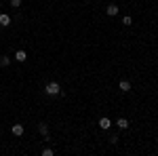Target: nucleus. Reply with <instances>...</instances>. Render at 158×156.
Listing matches in <instances>:
<instances>
[{
    "instance_id": "6e6552de",
    "label": "nucleus",
    "mask_w": 158,
    "mask_h": 156,
    "mask_svg": "<svg viewBox=\"0 0 158 156\" xmlns=\"http://www.w3.org/2000/svg\"><path fill=\"white\" fill-rule=\"evenodd\" d=\"M106 13H108L110 17H114V15H118V6H116V4H108V9H106Z\"/></svg>"
},
{
    "instance_id": "39448f33",
    "label": "nucleus",
    "mask_w": 158,
    "mask_h": 156,
    "mask_svg": "<svg viewBox=\"0 0 158 156\" xmlns=\"http://www.w3.org/2000/svg\"><path fill=\"white\" fill-rule=\"evenodd\" d=\"M0 25H2V27H6V25H11V17H9L6 13H0Z\"/></svg>"
},
{
    "instance_id": "0eeeda50",
    "label": "nucleus",
    "mask_w": 158,
    "mask_h": 156,
    "mask_svg": "<svg viewBox=\"0 0 158 156\" xmlns=\"http://www.w3.org/2000/svg\"><path fill=\"white\" fill-rule=\"evenodd\" d=\"M38 131L42 133V137L47 139V137H49V124H44V122H40V124H38Z\"/></svg>"
},
{
    "instance_id": "423d86ee",
    "label": "nucleus",
    "mask_w": 158,
    "mask_h": 156,
    "mask_svg": "<svg viewBox=\"0 0 158 156\" xmlns=\"http://www.w3.org/2000/svg\"><path fill=\"white\" fill-rule=\"evenodd\" d=\"M25 59H27V53H25V51H17V53H15V61L23 63Z\"/></svg>"
},
{
    "instance_id": "20e7f679",
    "label": "nucleus",
    "mask_w": 158,
    "mask_h": 156,
    "mask_svg": "<svg viewBox=\"0 0 158 156\" xmlns=\"http://www.w3.org/2000/svg\"><path fill=\"white\" fill-rule=\"evenodd\" d=\"M118 89H120L122 93H129V91H131V82H129V80H120V82H118Z\"/></svg>"
},
{
    "instance_id": "f257e3e1",
    "label": "nucleus",
    "mask_w": 158,
    "mask_h": 156,
    "mask_svg": "<svg viewBox=\"0 0 158 156\" xmlns=\"http://www.w3.org/2000/svg\"><path fill=\"white\" fill-rule=\"evenodd\" d=\"M44 93H47V95H51V97L59 95V93H61V86H59V82H55V80L47 82V86H44Z\"/></svg>"
},
{
    "instance_id": "9d476101",
    "label": "nucleus",
    "mask_w": 158,
    "mask_h": 156,
    "mask_svg": "<svg viewBox=\"0 0 158 156\" xmlns=\"http://www.w3.org/2000/svg\"><path fill=\"white\" fill-rule=\"evenodd\" d=\"M9 63H11V57H6V55H2V57H0V65H2V68H6Z\"/></svg>"
},
{
    "instance_id": "f03ea898",
    "label": "nucleus",
    "mask_w": 158,
    "mask_h": 156,
    "mask_svg": "<svg viewBox=\"0 0 158 156\" xmlns=\"http://www.w3.org/2000/svg\"><path fill=\"white\" fill-rule=\"evenodd\" d=\"M23 131H25L23 124H13V127H11V133L15 135V137H21V135H23Z\"/></svg>"
},
{
    "instance_id": "1a4fd4ad",
    "label": "nucleus",
    "mask_w": 158,
    "mask_h": 156,
    "mask_svg": "<svg viewBox=\"0 0 158 156\" xmlns=\"http://www.w3.org/2000/svg\"><path fill=\"white\" fill-rule=\"evenodd\" d=\"M116 124H118V129H129V120L127 118H118Z\"/></svg>"
},
{
    "instance_id": "f8f14e48",
    "label": "nucleus",
    "mask_w": 158,
    "mask_h": 156,
    "mask_svg": "<svg viewBox=\"0 0 158 156\" xmlns=\"http://www.w3.org/2000/svg\"><path fill=\"white\" fill-rule=\"evenodd\" d=\"M53 154H55V152H53L51 148H44V150H42V156H53Z\"/></svg>"
},
{
    "instance_id": "ddd939ff",
    "label": "nucleus",
    "mask_w": 158,
    "mask_h": 156,
    "mask_svg": "<svg viewBox=\"0 0 158 156\" xmlns=\"http://www.w3.org/2000/svg\"><path fill=\"white\" fill-rule=\"evenodd\" d=\"M11 6H13V9H17V6H21V0H11Z\"/></svg>"
},
{
    "instance_id": "9b49d317",
    "label": "nucleus",
    "mask_w": 158,
    "mask_h": 156,
    "mask_svg": "<svg viewBox=\"0 0 158 156\" xmlns=\"http://www.w3.org/2000/svg\"><path fill=\"white\" fill-rule=\"evenodd\" d=\"M131 23H133V19H131L129 15H127V17H122V25H131Z\"/></svg>"
},
{
    "instance_id": "7ed1b4c3",
    "label": "nucleus",
    "mask_w": 158,
    "mask_h": 156,
    "mask_svg": "<svg viewBox=\"0 0 158 156\" xmlns=\"http://www.w3.org/2000/svg\"><path fill=\"white\" fill-rule=\"evenodd\" d=\"M99 127H101L103 131H108L110 127H112V120H110V118H106V116H103V118H99Z\"/></svg>"
}]
</instances>
